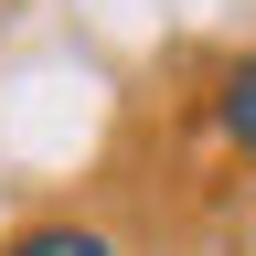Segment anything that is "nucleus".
I'll return each instance as SVG.
<instances>
[{
  "instance_id": "1",
  "label": "nucleus",
  "mask_w": 256,
  "mask_h": 256,
  "mask_svg": "<svg viewBox=\"0 0 256 256\" xmlns=\"http://www.w3.org/2000/svg\"><path fill=\"white\" fill-rule=\"evenodd\" d=\"M0 256H118V246L96 235V224H75V214H43V224H22Z\"/></svg>"
},
{
  "instance_id": "2",
  "label": "nucleus",
  "mask_w": 256,
  "mask_h": 256,
  "mask_svg": "<svg viewBox=\"0 0 256 256\" xmlns=\"http://www.w3.org/2000/svg\"><path fill=\"white\" fill-rule=\"evenodd\" d=\"M214 118H224V139H235V150L256 160V54L235 64V75H224V96H214Z\"/></svg>"
}]
</instances>
